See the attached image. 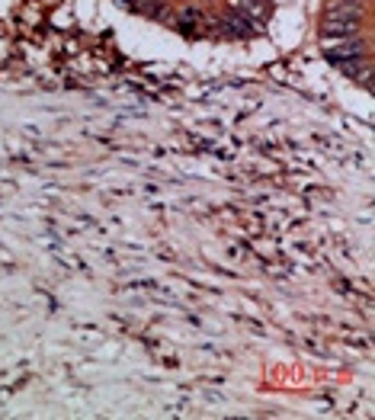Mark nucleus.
I'll use <instances>...</instances> for the list:
<instances>
[{"mask_svg":"<svg viewBox=\"0 0 375 420\" xmlns=\"http://www.w3.org/2000/svg\"><path fill=\"white\" fill-rule=\"evenodd\" d=\"M324 36H331V39H353L356 36V23L324 20Z\"/></svg>","mask_w":375,"mask_h":420,"instance_id":"obj_3","label":"nucleus"},{"mask_svg":"<svg viewBox=\"0 0 375 420\" xmlns=\"http://www.w3.org/2000/svg\"><path fill=\"white\" fill-rule=\"evenodd\" d=\"M222 30H228L231 36H250L253 32V23L247 20V16H238V13H231L222 20Z\"/></svg>","mask_w":375,"mask_h":420,"instance_id":"obj_4","label":"nucleus"},{"mask_svg":"<svg viewBox=\"0 0 375 420\" xmlns=\"http://www.w3.org/2000/svg\"><path fill=\"white\" fill-rule=\"evenodd\" d=\"M327 58L331 61H343V58H362V42H353V39H346L343 45H331L327 49Z\"/></svg>","mask_w":375,"mask_h":420,"instance_id":"obj_2","label":"nucleus"},{"mask_svg":"<svg viewBox=\"0 0 375 420\" xmlns=\"http://www.w3.org/2000/svg\"><path fill=\"white\" fill-rule=\"evenodd\" d=\"M362 16V4H356V0H340V4H333L331 10H327L324 20H346V23H356Z\"/></svg>","mask_w":375,"mask_h":420,"instance_id":"obj_1","label":"nucleus"},{"mask_svg":"<svg viewBox=\"0 0 375 420\" xmlns=\"http://www.w3.org/2000/svg\"><path fill=\"white\" fill-rule=\"evenodd\" d=\"M238 10H241V13H244L250 23H253V20H263V16H267V0H241Z\"/></svg>","mask_w":375,"mask_h":420,"instance_id":"obj_5","label":"nucleus"}]
</instances>
